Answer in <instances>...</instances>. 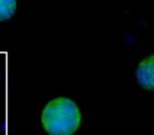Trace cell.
I'll return each mask as SVG.
<instances>
[{"mask_svg":"<svg viewBox=\"0 0 154 135\" xmlns=\"http://www.w3.org/2000/svg\"><path fill=\"white\" fill-rule=\"evenodd\" d=\"M135 78L142 88L154 91V54L144 58L138 63Z\"/></svg>","mask_w":154,"mask_h":135,"instance_id":"cell-2","label":"cell"},{"mask_svg":"<svg viewBox=\"0 0 154 135\" xmlns=\"http://www.w3.org/2000/svg\"><path fill=\"white\" fill-rule=\"evenodd\" d=\"M80 111L67 97L50 100L41 112V123L50 135H72L80 126Z\"/></svg>","mask_w":154,"mask_h":135,"instance_id":"cell-1","label":"cell"},{"mask_svg":"<svg viewBox=\"0 0 154 135\" xmlns=\"http://www.w3.org/2000/svg\"><path fill=\"white\" fill-rule=\"evenodd\" d=\"M16 12V0H0V21H7Z\"/></svg>","mask_w":154,"mask_h":135,"instance_id":"cell-3","label":"cell"}]
</instances>
